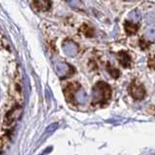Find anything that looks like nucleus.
<instances>
[{"instance_id": "obj_11", "label": "nucleus", "mask_w": 155, "mask_h": 155, "mask_svg": "<svg viewBox=\"0 0 155 155\" xmlns=\"http://www.w3.org/2000/svg\"><path fill=\"white\" fill-rule=\"evenodd\" d=\"M107 69H108V72L110 74V76H113L114 79H116V78L119 77V71L116 69V68H114V66L108 64V65H107Z\"/></svg>"}, {"instance_id": "obj_4", "label": "nucleus", "mask_w": 155, "mask_h": 155, "mask_svg": "<svg viewBox=\"0 0 155 155\" xmlns=\"http://www.w3.org/2000/svg\"><path fill=\"white\" fill-rule=\"evenodd\" d=\"M55 71L58 76L61 78H64V77H68L69 75H71L72 67L70 65H68L67 63L57 62L55 64Z\"/></svg>"}, {"instance_id": "obj_9", "label": "nucleus", "mask_w": 155, "mask_h": 155, "mask_svg": "<svg viewBox=\"0 0 155 155\" xmlns=\"http://www.w3.org/2000/svg\"><path fill=\"white\" fill-rule=\"evenodd\" d=\"M129 18L133 22L137 23V22L140 21V19H142V15L140 14V12L138 11V10H135V11H132L129 14Z\"/></svg>"}, {"instance_id": "obj_13", "label": "nucleus", "mask_w": 155, "mask_h": 155, "mask_svg": "<svg viewBox=\"0 0 155 155\" xmlns=\"http://www.w3.org/2000/svg\"><path fill=\"white\" fill-rule=\"evenodd\" d=\"M148 66L152 69H155V57H151L149 58L148 60Z\"/></svg>"}, {"instance_id": "obj_8", "label": "nucleus", "mask_w": 155, "mask_h": 155, "mask_svg": "<svg viewBox=\"0 0 155 155\" xmlns=\"http://www.w3.org/2000/svg\"><path fill=\"white\" fill-rule=\"evenodd\" d=\"M124 26H125V31H126V33L129 34V35H132V34L137 33L138 29H139L138 24L133 22V21H126Z\"/></svg>"}, {"instance_id": "obj_1", "label": "nucleus", "mask_w": 155, "mask_h": 155, "mask_svg": "<svg viewBox=\"0 0 155 155\" xmlns=\"http://www.w3.org/2000/svg\"><path fill=\"white\" fill-rule=\"evenodd\" d=\"M111 90L108 84L99 81L94 85L92 89V104L104 105L110 99Z\"/></svg>"}, {"instance_id": "obj_7", "label": "nucleus", "mask_w": 155, "mask_h": 155, "mask_svg": "<svg viewBox=\"0 0 155 155\" xmlns=\"http://www.w3.org/2000/svg\"><path fill=\"white\" fill-rule=\"evenodd\" d=\"M34 5L41 11H47L51 7V1L50 0H34Z\"/></svg>"}, {"instance_id": "obj_10", "label": "nucleus", "mask_w": 155, "mask_h": 155, "mask_svg": "<svg viewBox=\"0 0 155 155\" xmlns=\"http://www.w3.org/2000/svg\"><path fill=\"white\" fill-rule=\"evenodd\" d=\"M144 37L147 41L154 42L155 41V29H148V30L145 32Z\"/></svg>"}, {"instance_id": "obj_6", "label": "nucleus", "mask_w": 155, "mask_h": 155, "mask_svg": "<svg viewBox=\"0 0 155 155\" xmlns=\"http://www.w3.org/2000/svg\"><path fill=\"white\" fill-rule=\"evenodd\" d=\"M73 98H75V100H76L79 104L84 105V104H85L86 102H87V99H88V96H87L86 92H85L84 90H82V89L81 88V87H80V88L75 92L74 97H73Z\"/></svg>"}, {"instance_id": "obj_14", "label": "nucleus", "mask_w": 155, "mask_h": 155, "mask_svg": "<svg viewBox=\"0 0 155 155\" xmlns=\"http://www.w3.org/2000/svg\"><path fill=\"white\" fill-rule=\"evenodd\" d=\"M127 1H132V0H127Z\"/></svg>"}, {"instance_id": "obj_2", "label": "nucleus", "mask_w": 155, "mask_h": 155, "mask_svg": "<svg viewBox=\"0 0 155 155\" xmlns=\"http://www.w3.org/2000/svg\"><path fill=\"white\" fill-rule=\"evenodd\" d=\"M130 93L134 99L142 100L144 98V96H145V89L140 84L134 81L130 85Z\"/></svg>"}, {"instance_id": "obj_5", "label": "nucleus", "mask_w": 155, "mask_h": 155, "mask_svg": "<svg viewBox=\"0 0 155 155\" xmlns=\"http://www.w3.org/2000/svg\"><path fill=\"white\" fill-rule=\"evenodd\" d=\"M117 56H118L120 64L124 68L131 67V65H132V59H131V56L127 51H120L118 52Z\"/></svg>"}, {"instance_id": "obj_12", "label": "nucleus", "mask_w": 155, "mask_h": 155, "mask_svg": "<svg viewBox=\"0 0 155 155\" xmlns=\"http://www.w3.org/2000/svg\"><path fill=\"white\" fill-rule=\"evenodd\" d=\"M67 3L73 8H79L81 5V0H67Z\"/></svg>"}, {"instance_id": "obj_3", "label": "nucleus", "mask_w": 155, "mask_h": 155, "mask_svg": "<svg viewBox=\"0 0 155 155\" xmlns=\"http://www.w3.org/2000/svg\"><path fill=\"white\" fill-rule=\"evenodd\" d=\"M62 48H63V51L65 52V54L71 57L76 56L78 54V52H79V47H78V45L70 40H67L64 42Z\"/></svg>"}]
</instances>
